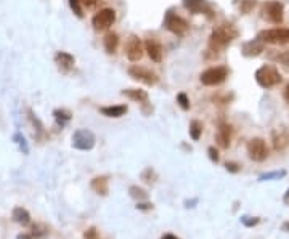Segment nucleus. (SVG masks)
Returning <instances> with one entry per match:
<instances>
[{
    "mask_svg": "<svg viewBox=\"0 0 289 239\" xmlns=\"http://www.w3.org/2000/svg\"><path fill=\"white\" fill-rule=\"evenodd\" d=\"M238 35V30L231 26V24H220L219 28H215L211 34V40H209V45L214 52L224 50V48L228 47L233 39Z\"/></svg>",
    "mask_w": 289,
    "mask_h": 239,
    "instance_id": "nucleus-1",
    "label": "nucleus"
},
{
    "mask_svg": "<svg viewBox=\"0 0 289 239\" xmlns=\"http://www.w3.org/2000/svg\"><path fill=\"white\" fill-rule=\"evenodd\" d=\"M256 82L263 89H272L275 85H278L281 82V74L276 71L275 66H262L256 71Z\"/></svg>",
    "mask_w": 289,
    "mask_h": 239,
    "instance_id": "nucleus-2",
    "label": "nucleus"
},
{
    "mask_svg": "<svg viewBox=\"0 0 289 239\" xmlns=\"http://www.w3.org/2000/svg\"><path fill=\"white\" fill-rule=\"evenodd\" d=\"M228 77V67L225 66H215V67H209L204 72H201L199 81L202 85H207V87H212V85H219L226 81Z\"/></svg>",
    "mask_w": 289,
    "mask_h": 239,
    "instance_id": "nucleus-3",
    "label": "nucleus"
},
{
    "mask_svg": "<svg viewBox=\"0 0 289 239\" xmlns=\"http://www.w3.org/2000/svg\"><path fill=\"white\" fill-rule=\"evenodd\" d=\"M246 149H248L249 159H251V161H254V162H263L268 157L267 142L263 138H260V137L251 138L248 142V146H246Z\"/></svg>",
    "mask_w": 289,
    "mask_h": 239,
    "instance_id": "nucleus-4",
    "label": "nucleus"
},
{
    "mask_svg": "<svg viewBox=\"0 0 289 239\" xmlns=\"http://www.w3.org/2000/svg\"><path fill=\"white\" fill-rule=\"evenodd\" d=\"M259 39L263 44H273V45L289 44V28H273V29L262 30L259 34Z\"/></svg>",
    "mask_w": 289,
    "mask_h": 239,
    "instance_id": "nucleus-5",
    "label": "nucleus"
},
{
    "mask_svg": "<svg viewBox=\"0 0 289 239\" xmlns=\"http://www.w3.org/2000/svg\"><path fill=\"white\" fill-rule=\"evenodd\" d=\"M72 146L79 151H90L95 146V135L87 128H79L72 135Z\"/></svg>",
    "mask_w": 289,
    "mask_h": 239,
    "instance_id": "nucleus-6",
    "label": "nucleus"
},
{
    "mask_svg": "<svg viewBox=\"0 0 289 239\" xmlns=\"http://www.w3.org/2000/svg\"><path fill=\"white\" fill-rule=\"evenodd\" d=\"M128 76L135 79V81L143 82L145 85H156L159 81L156 72H153L151 69H148V67H143L138 64H133L128 67Z\"/></svg>",
    "mask_w": 289,
    "mask_h": 239,
    "instance_id": "nucleus-7",
    "label": "nucleus"
},
{
    "mask_svg": "<svg viewBox=\"0 0 289 239\" xmlns=\"http://www.w3.org/2000/svg\"><path fill=\"white\" fill-rule=\"evenodd\" d=\"M283 5L276 0H270V2H265L262 5V16L263 20H267L272 24H281L283 21Z\"/></svg>",
    "mask_w": 289,
    "mask_h": 239,
    "instance_id": "nucleus-8",
    "label": "nucleus"
},
{
    "mask_svg": "<svg viewBox=\"0 0 289 239\" xmlns=\"http://www.w3.org/2000/svg\"><path fill=\"white\" fill-rule=\"evenodd\" d=\"M116 21V11L113 8H103L100 11H96L92 18V26L96 30H104L109 29Z\"/></svg>",
    "mask_w": 289,
    "mask_h": 239,
    "instance_id": "nucleus-9",
    "label": "nucleus"
},
{
    "mask_svg": "<svg viewBox=\"0 0 289 239\" xmlns=\"http://www.w3.org/2000/svg\"><path fill=\"white\" fill-rule=\"evenodd\" d=\"M164 24H165V28H167L170 32L175 34V35H185L187 30H188V23L183 20L182 16L172 13V11H169V13L165 15Z\"/></svg>",
    "mask_w": 289,
    "mask_h": 239,
    "instance_id": "nucleus-10",
    "label": "nucleus"
},
{
    "mask_svg": "<svg viewBox=\"0 0 289 239\" xmlns=\"http://www.w3.org/2000/svg\"><path fill=\"white\" fill-rule=\"evenodd\" d=\"M143 52H145V47L141 44V40L137 35H130L126 44V57L128 58V61L138 63V61L143 58Z\"/></svg>",
    "mask_w": 289,
    "mask_h": 239,
    "instance_id": "nucleus-11",
    "label": "nucleus"
},
{
    "mask_svg": "<svg viewBox=\"0 0 289 239\" xmlns=\"http://www.w3.org/2000/svg\"><path fill=\"white\" fill-rule=\"evenodd\" d=\"M55 64H57V67L63 74H67V72H71L72 67H74L76 58L67 52H58L55 55Z\"/></svg>",
    "mask_w": 289,
    "mask_h": 239,
    "instance_id": "nucleus-12",
    "label": "nucleus"
},
{
    "mask_svg": "<svg viewBox=\"0 0 289 239\" xmlns=\"http://www.w3.org/2000/svg\"><path fill=\"white\" fill-rule=\"evenodd\" d=\"M145 52L148 53V57L151 61H155V63H161L162 61V57H164V48L162 45L159 44L158 40L155 39H148L145 42Z\"/></svg>",
    "mask_w": 289,
    "mask_h": 239,
    "instance_id": "nucleus-13",
    "label": "nucleus"
},
{
    "mask_svg": "<svg viewBox=\"0 0 289 239\" xmlns=\"http://www.w3.org/2000/svg\"><path fill=\"white\" fill-rule=\"evenodd\" d=\"M231 127L228 124H222L219 127L217 133H215V143L219 145V148L228 149V146L231 143Z\"/></svg>",
    "mask_w": 289,
    "mask_h": 239,
    "instance_id": "nucleus-14",
    "label": "nucleus"
},
{
    "mask_svg": "<svg viewBox=\"0 0 289 239\" xmlns=\"http://www.w3.org/2000/svg\"><path fill=\"white\" fill-rule=\"evenodd\" d=\"M90 186H92V189H94L96 194L108 196V193H109V177L108 175L95 177V179H92Z\"/></svg>",
    "mask_w": 289,
    "mask_h": 239,
    "instance_id": "nucleus-15",
    "label": "nucleus"
},
{
    "mask_svg": "<svg viewBox=\"0 0 289 239\" xmlns=\"http://www.w3.org/2000/svg\"><path fill=\"white\" fill-rule=\"evenodd\" d=\"M263 48H265V44L257 37L254 40L246 42V44L243 45V55L244 57H259V55L263 52Z\"/></svg>",
    "mask_w": 289,
    "mask_h": 239,
    "instance_id": "nucleus-16",
    "label": "nucleus"
},
{
    "mask_svg": "<svg viewBox=\"0 0 289 239\" xmlns=\"http://www.w3.org/2000/svg\"><path fill=\"white\" fill-rule=\"evenodd\" d=\"M121 95L130 98V100L140 103V105H146V103H148V93H146L145 90H140V89H127V90H122Z\"/></svg>",
    "mask_w": 289,
    "mask_h": 239,
    "instance_id": "nucleus-17",
    "label": "nucleus"
},
{
    "mask_svg": "<svg viewBox=\"0 0 289 239\" xmlns=\"http://www.w3.org/2000/svg\"><path fill=\"white\" fill-rule=\"evenodd\" d=\"M127 106L126 105H114V106H101L100 108V113L103 116H106V118H121V116H124L127 113Z\"/></svg>",
    "mask_w": 289,
    "mask_h": 239,
    "instance_id": "nucleus-18",
    "label": "nucleus"
},
{
    "mask_svg": "<svg viewBox=\"0 0 289 239\" xmlns=\"http://www.w3.org/2000/svg\"><path fill=\"white\" fill-rule=\"evenodd\" d=\"M11 218H13L15 223L23 226H28L31 223V215L24 207H15L13 212H11Z\"/></svg>",
    "mask_w": 289,
    "mask_h": 239,
    "instance_id": "nucleus-19",
    "label": "nucleus"
},
{
    "mask_svg": "<svg viewBox=\"0 0 289 239\" xmlns=\"http://www.w3.org/2000/svg\"><path fill=\"white\" fill-rule=\"evenodd\" d=\"M183 7L185 10H188L190 13L193 15H199L204 11V7H206V0H183Z\"/></svg>",
    "mask_w": 289,
    "mask_h": 239,
    "instance_id": "nucleus-20",
    "label": "nucleus"
},
{
    "mask_svg": "<svg viewBox=\"0 0 289 239\" xmlns=\"http://www.w3.org/2000/svg\"><path fill=\"white\" fill-rule=\"evenodd\" d=\"M53 118H55V122H57L60 127H66L71 122L72 114H71V111H67V109L61 108V109H55Z\"/></svg>",
    "mask_w": 289,
    "mask_h": 239,
    "instance_id": "nucleus-21",
    "label": "nucleus"
},
{
    "mask_svg": "<svg viewBox=\"0 0 289 239\" xmlns=\"http://www.w3.org/2000/svg\"><path fill=\"white\" fill-rule=\"evenodd\" d=\"M104 48H106L108 53H116V50H118L119 47V37L116 32H108L106 35H104Z\"/></svg>",
    "mask_w": 289,
    "mask_h": 239,
    "instance_id": "nucleus-22",
    "label": "nucleus"
},
{
    "mask_svg": "<svg viewBox=\"0 0 289 239\" xmlns=\"http://www.w3.org/2000/svg\"><path fill=\"white\" fill-rule=\"evenodd\" d=\"M28 116H29V120L31 124H32V127H35V130H37L39 137H44L45 135V128H44V124L40 122V119L37 118V116L34 114L32 109H28Z\"/></svg>",
    "mask_w": 289,
    "mask_h": 239,
    "instance_id": "nucleus-23",
    "label": "nucleus"
},
{
    "mask_svg": "<svg viewBox=\"0 0 289 239\" xmlns=\"http://www.w3.org/2000/svg\"><path fill=\"white\" fill-rule=\"evenodd\" d=\"M202 135V124L199 120H192L190 122V137H192L193 142H198Z\"/></svg>",
    "mask_w": 289,
    "mask_h": 239,
    "instance_id": "nucleus-24",
    "label": "nucleus"
},
{
    "mask_svg": "<svg viewBox=\"0 0 289 239\" xmlns=\"http://www.w3.org/2000/svg\"><path fill=\"white\" fill-rule=\"evenodd\" d=\"M141 180L145 183H148V185H155L156 180H158V174L155 169L151 167H146L143 172H141Z\"/></svg>",
    "mask_w": 289,
    "mask_h": 239,
    "instance_id": "nucleus-25",
    "label": "nucleus"
},
{
    "mask_svg": "<svg viewBox=\"0 0 289 239\" xmlns=\"http://www.w3.org/2000/svg\"><path fill=\"white\" fill-rule=\"evenodd\" d=\"M128 194H130V198L137 199V201H146L148 199V193L140 186H130L128 188Z\"/></svg>",
    "mask_w": 289,
    "mask_h": 239,
    "instance_id": "nucleus-26",
    "label": "nucleus"
},
{
    "mask_svg": "<svg viewBox=\"0 0 289 239\" xmlns=\"http://www.w3.org/2000/svg\"><path fill=\"white\" fill-rule=\"evenodd\" d=\"M286 175V170H276V172H268L259 177V181H270V180H280Z\"/></svg>",
    "mask_w": 289,
    "mask_h": 239,
    "instance_id": "nucleus-27",
    "label": "nucleus"
},
{
    "mask_svg": "<svg viewBox=\"0 0 289 239\" xmlns=\"http://www.w3.org/2000/svg\"><path fill=\"white\" fill-rule=\"evenodd\" d=\"M69 7L74 11L77 18H84V10H82V0H69Z\"/></svg>",
    "mask_w": 289,
    "mask_h": 239,
    "instance_id": "nucleus-28",
    "label": "nucleus"
},
{
    "mask_svg": "<svg viewBox=\"0 0 289 239\" xmlns=\"http://www.w3.org/2000/svg\"><path fill=\"white\" fill-rule=\"evenodd\" d=\"M13 140H15V142H16L18 145H20V149L24 152V154H28V152H29V148H28L26 138H24L21 133H15V135H13Z\"/></svg>",
    "mask_w": 289,
    "mask_h": 239,
    "instance_id": "nucleus-29",
    "label": "nucleus"
},
{
    "mask_svg": "<svg viewBox=\"0 0 289 239\" xmlns=\"http://www.w3.org/2000/svg\"><path fill=\"white\" fill-rule=\"evenodd\" d=\"M241 223L244 226H248V228H252V226H257L260 223V218L259 217H249V215H243L241 217Z\"/></svg>",
    "mask_w": 289,
    "mask_h": 239,
    "instance_id": "nucleus-30",
    "label": "nucleus"
},
{
    "mask_svg": "<svg viewBox=\"0 0 289 239\" xmlns=\"http://www.w3.org/2000/svg\"><path fill=\"white\" fill-rule=\"evenodd\" d=\"M177 103L183 111H188L190 109V98L187 96V93H178L177 95Z\"/></svg>",
    "mask_w": 289,
    "mask_h": 239,
    "instance_id": "nucleus-31",
    "label": "nucleus"
},
{
    "mask_svg": "<svg viewBox=\"0 0 289 239\" xmlns=\"http://www.w3.org/2000/svg\"><path fill=\"white\" fill-rule=\"evenodd\" d=\"M32 228V236H47L48 235V228L44 225H39V223H35L31 226Z\"/></svg>",
    "mask_w": 289,
    "mask_h": 239,
    "instance_id": "nucleus-32",
    "label": "nucleus"
},
{
    "mask_svg": "<svg viewBox=\"0 0 289 239\" xmlns=\"http://www.w3.org/2000/svg\"><path fill=\"white\" fill-rule=\"evenodd\" d=\"M254 7H256V0H241V3H239V10L243 13H251V10Z\"/></svg>",
    "mask_w": 289,
    "mask_h": 239,
    "instance_id": "nucleus-33",
    "label": "nucleus"
},
{
    "mask_svg": "<svg viewBox=\"0 0 289 239\" xmlns=\"http://www.w3.org/2000/svg\"><path fill=\"white\" fill-rule=\"evenodd\" d=\"M84 239H101L100 231H98L95 226H90L84 231Z\"/></svg>",
    "mask_w": 289,
    "mask_h": 239,
    "instance_id": "nucleus-34",
    "label": "nucleus"
},
{
    "mask_svg": "<svg viewBox=\"0 0 289 239\" xmlns=\"http://www.w3.org/2000/svg\"><path fill=\"white\" fill-rule=\"evenodd\" d=\"M275 61H278V63L285 64V66H289V52L278 53V55L275 57Z\"/></svg>",
    "mask_w": 289,
    "mask_h": 239,
    "instance_id": "nucleus-35",
    "label": "nucleus"
},
{
    "mask_svg": "<svg viewBox=\"0 0 289 239\" xmlns=\"http://www.w3.org/2000/svg\"><path fill=\"white\" fill-rule=\"evenodd\" d=\"M207 154H209V159H211L212 162L217 164L220 161V156H219V151L214 148V146H209V149H207Z\"/></svg>",
    "mask_w": 289,
    "mask_h": 239,
    "instance_id": "nucleus-36",
    "label": "nucleus"
},
{
    "mask_svg": "<svg viewBox=\"0 0 289 239\" xmlns=\"http://www.w3.org/2000/svg\"><path fill=\"white\" fill-rule=\"evenodd\" d=\"M225 169L228 170V172H231V174H238L239 170H241V165H239L238 162H226Z\"/></svg>",
    "mask_w": 289,
    "mask_h": 239,
    "instance_id": "nucleus-37",
    "label": "nucleus"
},
{
    "mask_svg": "<svg viewBox=\"0 0 289 239\" xmlns=\"http://www.w3.org/2000/svg\"><path fill=\"white\" fill-rule=\"evenodd\" d=\"M137 209L141 210V212H148V210H153V204H151V202L138 201L137 202Z\"/></svg>",
    "mask_w": 289,
    "mask_h": 239,
    "instance_id": "nucleus-38",
    "label": "nucleus"
},
{
    "mask_svg": "<svg viewBox=\"0 0 289 239\" xmlns=\"http://www.w3.org/2000/svg\"><path fill=\"white\" fill-rule=\"evenodd\" d=\"M100 2H101V0H82V3H84L87 8H90V10H92V8H95Z\"/></svg>",
    "mask_w": 289,
    "mask_h": 239,
    "instance_id": "nucleus-39",
    "label": "nucleus"
},
{
    "mask_svg": "<svg viewBox=\"0 0 289 239\" xmlns=\"http://www.w3.org/2000/svg\"><path fill=\"white\" fill-rule=\"evenodd\" d=\"M198 198H194V199H192V201H185V207L187 209H190V207H194V204H198Z\"/></svg>",
    "mask_w": 289,
    "mask_h": 239,
    "instance_id": "nucleus-40",
    "label": "nucleus"
},
{
    "mask_svg": "<svg viewBox=\"0 0 289 239\" xmlns=\"http://www.w3.org/2000/svg\"><path fill=\"white\" fill-rule=\"evenodd\" d=\"M283 98H285V101L289 105V84H286L285 91H283Z\"/></svg>",
    "mask_w": 289,
    "mask_h": 239,
    "instance_id": "nucleus-41",
    "label": "nucleus"
},
{
    "mask_svg": "<svg viewBox=\"0 0 289 239\" xmlns=\"http://www.w3.org/2000/svg\"><path fill=\"white\" fill-rule=\"evenodd\" d=\"M16 239H37V238L32 235H26V233H21V235L16 236Z\"/></svg>",
    "mask_w": 289,
    "mask_h": 239,
    "instance_id": "nucleus-42",
    "label": "nucleus"
},
{
    "mask_svg": "<svg viewBox=\"0 0 289 239\" xmlns=\"http://www.w3.org/2000/svg\"><path fill=\"white\" fill-rule=\"evenodd\" d=\"M161 239H180V238L175 236V235H172V233H167V235L161 236Z\"/></svg>",
    "mask_w": 289,
    "mask_h": 239,
    "instance_id": "nucleus-43",
    "label": "nucleus"
},
{
    "mask_svg": "<svg viewBox=\"0 0 289 239\" xmlns=\"http://www.w3.org/2000/svg\"><path fill=\"white\" fill-rule=\"evenodd\" d=\"M283 201H285L286 204H289V188H288V191H286V194H285V198H283Z\"/></svg>",
    "mask_w": 289,
    "mask_h": 239,
    "instance_id": "nucleus-44",
    "label": "nucleus"
},
{
    "mask_svg": "<svg viewBox=\"0 0 289 239\" xmlns=\"http://www.w3.org/2000/svg\"><path fill=\"white\" fill-rule=\"evenodd\" d=\"M283 230H286V231H289V223H285V225H283Z\"/></svg>",
    "mask_w": 289,
    "mask_h": 239,
    "instance_id": "nucleus-45",
    "label": "nucleus"
}]
</instances>
